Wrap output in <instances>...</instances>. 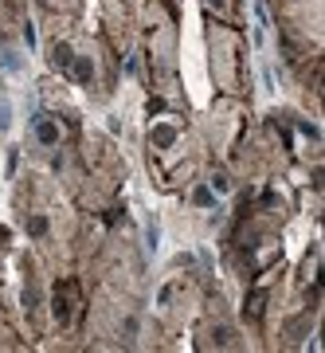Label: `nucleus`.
Masks as SVG:
<instances>
[{"label":"nucleus","mask_w":325,"mask_h":353,"mask_svg":"<svg viewBox=\"0 0 325 353\" xmlns=\"http://www.w3.org/2000/svg\"><path fill=\"white\" fill-rule=\"evenodd\" d=\"M36 134H39V141H43V145H55V138H59L51 122H39V126H36Z\"/></svg>","instance_id":"1"},{"label":"nucleus","mask_w":325,"mask_h":353,"mask_svg":"<svg viewBox=\"0 0 325 353\" xmlns=\"http://www.w3.org/2000/svg\"><path fill=\"white\" fill-rule=\"evenodd\" d=\"M71 63H75V79H78V83H90V59H87V55H83V59H71Z\"/></svg>","instance_id":"2"},{"label":"nucleus","mask_w":325,"mask_h":353,"mask_svg":"<svg viewBox=\"0 0 325 353\" xmlns=\"http://www.w3.org/2000/svg\"><path fill=\"white\" fill-rule=\"evenodd\" d=\"M51 59H55L59 67H71V59H75V55H71V48H67V43H55V55H51Z\"/></svg>","instance_id":"3"},{"label":"nucleus","mask_w":325,"mask_h":353,"mask_svg":"<svg viewBox=\"0 0 325 353\" xmlns=\"http://www.w3.org/2000/svg\"><path fill=\"white\" fill-rule=\"evenodd\" d=\"M8 126H12V102L0 99V130H8Z\"/></svg>","instance_id":"4"},{"label":"nucleus","mask_w":325,"mask_h":353,"mask_svg":"<svg viewBox=\"0 0 325 353\" xmlns=\"http://www.w3.org/2000/svg\"><path fill=\"white\" fill-rule=\"evenodd\" d=\"M247 314H251V318H259V314H263V294H255V299L247 303Z\"/></svg>","instance_id":"5"},{"label":"nucleus","mask_w":325,"mask_h":353,"mask_svg":"<svg viewBox=\"0 0 325 353\" xmlns=\"http://www.w3.org/2000/svg\"><path fill=\"white\" fill-rule=\"evenodd\" d=\"M212 189H216V192H227V176H224V173L212 176Z\"/></svg>","instance_id":"6"},{"label":"nucleus","mask_w":325,"mask_h":353,"mask_svg":"<svg viewBox=\"0 0 325 353\" xmlns=\"http://www.w3.org/2000/svg\"><path fill=\"white\" fill-rule=\"evenodd\" d=\"M0 63L8 67V71H20V59H16V55H0Z\"/></svg>","instance_id":"7"},{"label":"nucleus","mask_w":325,"mask_h":353,"mask_svg":"<svg viewBox=\"0 0 325 353\" xmlns=\"http://www.w3.org/2000/svg\"><path fill=\"white\" fill-rule=\"evenodd\" d=\"M28 232H48V220H28Z\"/></svg>","instance_id":"8"},{"label":"nucleus","mask_w":325,"mask_h":353,"mask_svg":"<svg viewBox=\"0 0 325 353\" xmlns=\"http://www.w3.org/2000/svg\"><path fill=\"white\" fill-rule=\"evenodd\" d=\"M196 204H212V192H208V189H196Z\"/></svg>","instance_id":"9"}]
</instances>
